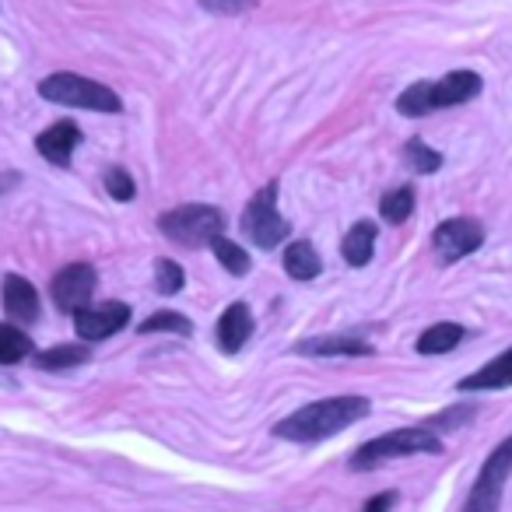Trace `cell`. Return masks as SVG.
Listing matches in <instances>:
<instances>
[{"label": "cell", "mask_w": 512, "mask_h": 512, "mask_svg": "<svg viewBox=\"0 0 512 512\" xmlns=\"http://www.w3.org/2000/svg\"><path fill=\"white\" fill-rule=\"evenodd\" d=\"M106 193H109L113 200H120V204L134 200L137 186H134V179H130V172H127V169H109V172H106Z\"/></svg>", "instance_id": "cell-27"}, {"label": "cell", "mask_w": 512, "mask_h": 512, "mask_svg": "<svg viewBox=\"0 0 512 512\" xmlns=\"http://www.w3.org/2000/svg\"><path fill=\"white\" fill-rule=\"evenodd\" d=\"M158 228H162L165 239L197 249V246H211L225 232V214L211 204H183L165 211L158 218Z\"/></svg>", "instance_id": "cell-5"}, {"label": "cell", "mask_w": 512, "mask_h": 512, "mask_svg": "<svg viewBox=\"0 0 512 512\" xmlns=\"http://www.w3.org/2000/svg\"><path fill=\"white\" fill-rule=\"evenodd\" d=\"M137 330H141V337H144V334H176V337H190V334H193V323L186 320V316L162 309V313L148 316V320H144Z\"/></svg>", "instance_id": "cell-24"}, {"label": "cell", "mask_w": 512, "mask_h": 512, "mask_svg": "<svg viewBox=\"0 0 512 512\" xmlns=\"http://www.w3.org/2000/svg\"><path fill=\"white\" fill-rule=\"evenodd\" d=\"M481 242H484V228H481V221H474V218H446V221H439L432 232V249L446 264L470 256L474 249H481Z\"/></svg>", "instance_id": "cell-9"}, {"label": "cell", "mask_w": 512, "mask_h": 512, "mask_svg": "<svg viewBox=\"0 0 512 512\" xmlns=\"http://www.w3.org/2000/svg\"><path fill=\"white\" fill-rule=\"evenodd\" d=\"M484 88L481 74L477 71H453L439 81H418V85L404 88V95L397 99V113L421 120V116L435 113V109L463 106V102L477 99Z\"/></svg>", "instance_id": "cell-2"}, {"label": "cell", "mask_w": 512, "mask_h": 512, "mask_svg": "<svg viewBox=\"0 0 512 512\" xmlns=\"http://www.w3.org/2000/svg\"><path fill=\"white\" fill-rule=\"evenodd\" d=\"M372 404L369 397H358V393H341V397L316 400V404L299 407L295 414H288L285 421L274 425V435L285 442H323L330 435L344 432L355 421L369 418Z\"/></svg>", "instance_id": "cell-1"}, {"label": "cell", "mask_w": 512, "mask_h": 512, "mask_svg": "<svg viewBox=\"0 0 512 512\" xmlns=\"http://www.w3.org/2000/svg\"><path fill=\"white\" fill-rule=\"evenodd\" d=\"M92 358L88 344H60V348H46L36 355V365L43 372H64V369H78Z\"/></svg>", "instance_id": "cell-18"}, {"label": "cell", "mask_w": 512, "mask_h": 512, "mask_svg": "<svg viewBox=\"0 0 512 512\" xmlns=\"http://www.w3.org/2000/svg\"><path fill=\"white\" fill-rule=\"evenodd\" d=\"M278 190H281V183L271 179L264 190L253 193V200H249L246 211H242V235H246L256 249H278L281 242H285V235L292 232V225H288L278 211Z\"/></svg>", "instance_id": "cell-6"}, {"label": "cell", "mask_w": 512, "mask_h": 512, "mask_svg": "<svg viewBox=\"0 0 512 512\" xmlns=\"http://www.w3.org/2000/svg\"><path fill=\"white\" fill-rule=\"evenodd\" d=\"M207 15H246L256 0H197Z\"/></svg>", "instance_id": "cell-28"}, {"label": "cell", "mask_w": 512, "mask_h": 512, "mask_svg": "<svg viewBox=\"0 0 512 512\" xmlns=\"http://www.w3.org/2000/svg\"><path fill=\"white\" fill-rule=\"evenodd\" d=\"M78 144H81V130H78V123H71V120L53 123V127H46L43 134L36 137V151L50 165H60V169H67V165H71Z\"/></svg>", "instance_id": "cell-11"}, {"label": "cell", "mask_w": 512, "mask_h": 512, "mask_svg": "<svg viewBox=\"0 0 512 512\" xmlns=\"http://www.w3.org/2000/svg\"><path fill=\"white\" fill-rule=\"evenodd\" d=\"M285 271H288V278H295V281L320 278L323 260H320V253H316L313 242L299 239V242H292V246L285 249Z\"/></svg>", "instance_id": "cell-17"}, {"label": "cell", "mask_w": 512, "mask_h": 512, "mask_svg": "<svg viewBox=\"0 0 512 512\" xmlns=\"http://www.w3.org/2000/svg\"><path fill=\"white\" fill-rule=\"evenodd\" d=\"M39 95H43L46 102H57V106L92 109V113H123V102L113 88H106L102 81L71 74V71L43 78L39 81Z\"/></svg>", "instance_id": "cell-4"}, {"label": "cell", "mask_w": 512, "mask_h": 512, "mask_svg": "<svg viewBox=\"0 0 512 512\" xmlns=\"http://www.w3.org/2000/svg\"><path fill=\"white\" fill-rule=\"evenodd\" d=\"M418 453H425V456L442 453V439L425 425L397 428V432H386V435H379V439L358 446V453L351 456V470H376L379 463H386V460L418 456Z\"/></svg>", "instance_id": "cell-3"}, {"label": "cell", "mask_w": 512, "mask_h": 512, "mask_svg": "<svg viewBox=\"0 0 512 512\" xmlns=\"http://www.w3.org/2000/svg\"><path fill=\"white\" fill-rule=\"evenodd\" d=\"M379 214H383L386 225H404L414 214V190L411 186H397V190L383 193L379 200Z\"/></svg>", "instance_id": "cell-20"}, {"label": "cell", "mask_w": 512, "mask_h": 512, "mask_svg": "<svg viewBox=\"0 0 512 512\" xmlns=\"http://www.w3.org/2000/svg\"><path fill=\"white\" fill-rule=\"evenodd\" d=\"M393 505H397V491H379L376 498H369V502H365L362 512H390Z\"/></svg>", "instance_id": "cell-29"}, {"label": "cell", "mask_w": 512, "mask_h": 512, "mask_svg": "<svg viewBox=\"0 0 512 512\" xmlns=\"http://www.w3.org/2000/svg\"><path fill=\"white\" fill-rule=\"evenodd\" d=\"M0 299H4V313L18 323H36L39 320V292L22 278V274H4L0 281Z\"/></svg>", "instance_id": "cell-12"}, {"label": "cell", "mask_w": 512, "mask_h": 512, "mask_svg": "<svg viewBox=\"0 0 512 512\" xmlns=\"http://www.w3.org/2000/svg\"><path fill=\"white\" fill-rule=\"evenodd\" d=\"M95 285H99V274H95L92 264H67L53 274L50 295L60 313H78V309H85L92 302Z\"/></svg>", "instance_id": "cell-8"}, {"label": "cell", "mask_w": 512, "mask_h": 512, "mask_svg": "<svg viewBox=\"0 0 512 512\" xmlns=\"http://www.w3.org/2000/svg\"><path fill=\"white\" fill-rule=\"evenodd\" d=\"M253 313H249L246 302H232V306L221 313L218 320V344L221 351H228V355H235V351H242V344L253 337Z\"/></svg>", "instance_id": "cell-14"}, {"label": "cell", "mask_w": 512, "mask_h": 512, "mask_svg": "<svg viewBox=\"0 0 512 512\" xmlns=\"http://www.w3.org/2000/svg\"><path fill=\"white\" fill-rule=\"evenodd\" d=\"M463 337H467V330H463L460 323H435V327H428L425 334L418 337V351L421 355H446Z\"/></svg>", "instance_id": "cell-19"}, {"label": "cell", "mask_w": 512, "mask_h": 512, "mask_svg": "<svg viewBox=\"0 0 512 512\" xmlns=\"http://www.w3.org/2000/svg\"><path fill=\"white\" fill-rule=\"evenodd\" d=\"M474 414H477V404H456V407H449V411L435 414L432 421H425V428H432V432H439V428H460V425H467Z\"/></svg>", "instance_id": "cell-26"}, {"label": "cell", "mask_w": 512, "mask_h": 512, "mask_svg": "<svg viewBox=\"0 0 512 512\" xmlns=\"http://www.w3.org/2000/svg\"><path fill=\"white\" fill-rule=\"evenodd\" d=\"M376 235H379V228L372 225V221H355V225L348 228V235H344V242H341L344 260H348L351 267L369 264L372 253H376Z\"/></svg>", "instance_id": "cell-16"}, {"label": "cell", "mask_w": 512, "mask_h": 512, "mask_svg": "<svg viewBox=\"0 0 512 512\" xmlns=\"http://www.w3.org/2000/svg\"><path fill=\"white\" fill-rule=\"evenodd\" d=\"M505 386H512V348L502 351L498 358H491L484 369L463 376L460 383H456V390L460 393H488V390H505Z\"/></svg>", "instance_id": "cell-13"}, {"label": "cell", "mask_w": 512, "mask_h": 512, "mask_svg": "<svg viewBox=\"0 0 512 512\" xmlns=\"http://www.w3.org/2000/svg\"><path fill=\"white\" fill-rule=\"evenodd\" d=\"M32 355V341L25 330L11 327V323H0V365H18Z\"/></svg>", "instance_id": "cell-21"}, {"label": "cell", "mask_w": 512, "mask_h": 512, "mask_svg": "<svg viewBox=\"0 0 512 512\" xmlns=\"http://www.w3.org/2000/svg\"><path fill=\"white\" fill-rule=\"evenodd\" d=\"M186 285V274L176 260H155V288L162 295H176Z\"/></svg>", "instance_id": "cell-25"}, {"label": "cell", "mask_w": 512, "mask_h": 512, "mask_svg": "<svg viewBox=\"0 0 512 512\" xmlns=\"http://www.w3.org/2000/svg\"><path fill=\"white\" fill-rule=\"evenodd\" d=\"M509 474H512V435H505L488 453V460L481 463V474H477L474 488H470L463 512H498Z\"/></svg>", "instance_id": "cell-7"}, {"label": "cell", "mask_w": 512, "mask_h": 512, "mask_svg": "<svg viewBox=\"0 0 512 512\" xmlns=\"http://www.w3.org/2000/svg\"><path fill=\"white\" fill-rule=\"evenodd\" d=\"M404 162L411 172H418V176H432V172L442 169V155L435 148H428L421 137H411V141L404 144Z\"/></svg>", "instance_id": "cell-22"}, {"label": "cell", "mask_w": 512, "mask_h": 512, "mask_svg": "<svg viewBox=\"0 0 512 512\" xmlns=\"http://www.w3.org/2000/svg\"><path fill=\"white\" fill-rule=\"evenodd\" d=\"M295 351L316 358H365L372 355V344L358 341V337H306L302 344H295Z\"/></svg>", "instance_id": "cell-15"}, {"label": "cell", "mask_w": 512, "mask_h": 512, "mask_svg": "<svg viewBox=\"0 0 512 512\" xmlns=\"http://www.w3.org/2000/svg\"><path fill=\"white\" fill-rule=\"evenodd\" d=\"M211 249H214V256H218V264L225 267L232 278H246L249 274V256H246V249L242 246H235L232 239H225V235H218V239L211 242Z\"/></svg>", "instance_id": "cell-23"}, {"label": "cell", "mask_w": 512, "mask_h": 512, "mask_svg": "<svg viewBox=\"0 0 512 512\" xmlns=\"http://www.w3.org/2000/svg\"><path fill=\"white\" fill-rule=\"evenodd\" d=\"M130 323L127 302H102V306H85L74 313V330L81 341H106V337L120 334Z\"/></svg>", "instance_id": "cell-10"}]
</instances>
